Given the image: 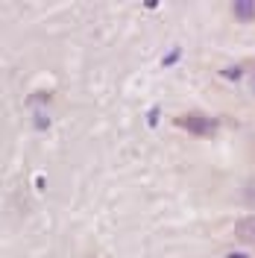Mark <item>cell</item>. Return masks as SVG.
I'll return each instance as SVG.
<instances>
[{"instance_id":"obj_1","label":"cell","mask_w":255,"mask_h":258,"mask_svg":"<svg viewBox=\"0 0 255 258\" xmlns=\"http://www.w3.org/2000/svg\"><path fill=\"white\" fill-rule=\"evenodd\" d=\"M235 235L240 243H255V217H240L235 223Z\"/></svg>"},{"instance_id":"obj_2","label":"cell","mask_w":255,"mask_h":258,"mask_svg":"<svg viewBox=\"0 0 255 258\" xmlns=\"http://www.w3.org/2000/svg\"><path fill=\"white\" fill-rule=\"evenodd\" d=\"M232 12H235L240 21H252L255 18V3L252 0H235V3H232Z\"/></svg>"},{"instance_id":"obj_3","label":"cell","mask_w":255,"mask_h":258,"mask_svg":"<svg viewBox=\"0 0 255 258\" xmlns=\"http://www.w3.org/2000/svg\"><path fill=\"white\" fill-rule=\"evenodd\" d=\"M185 126H197L194 132H211V123H206V120H200V117H188V120H182Z\"/></svg>"}]
</instances>
